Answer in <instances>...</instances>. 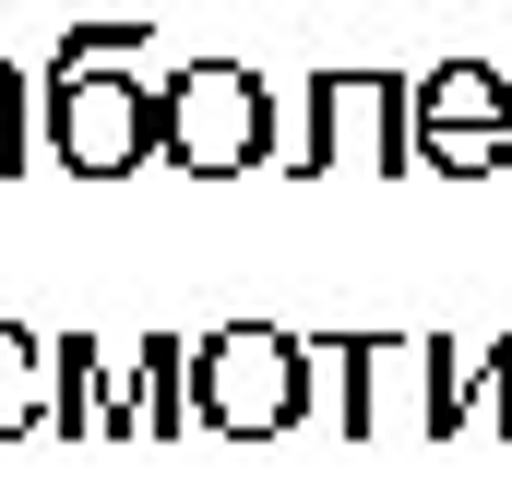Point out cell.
I'll return each mask as SVG.
<instances>
[{
  "mask_svg": "<svg viewBox=\"0 0 512 488\" xmlns=\"http://www.w3.org/2000/svg\"><path fill=\"white\" fill-rule=\"evenodd\" d=\"M310 381H322V346L310 334H274V322H227L191 346V417L215 441H286L310 417Z\"/></svg>",
  "mask_w": 512,
  "mask_h": 488,
  "instance_id": "cell-1",
  "label": "cell"
},
{
  "mask_svg": "<svg viewBox=\"0 0 512 488\" xmlns=\"http://www.w3.org/2000/svg\"><path fill=\"white\" fill-rule=\"evenodd\" d=\"M274 167H298V179H322V167H417V84L382 72V60H334V72H310V96H298V120H286V155Z\"/></svg>",
  "mask_w": 512,
  "mask_h": 488,
  "instance_id": "cell-2",
  "label": "cell"
},
{
  "mask_svg": "<svg viewBox=\"0 0 512 488\" xmlns=\"http://www.w3.org/2000/svg\"><path fill=\"white\" fill-rule=\"evenodd\" d=\"M36 120H48V155L72 179H131L143 155H167V84H143L120 60H60Z\"/></svg>",
  "mask_w": 512,
  "mask_h": 488,
  "instance_id": "cell-3",
  "label": "cell"
},
{
  "mask_svg": "<svg viewBox=\"0 0 512 488\" xmlns=\"http://www.w3.org/2000/svg\"><path fill=\"white\" fill-rule=\"evenodd\" d=\"M274 143H286V108H274V84H262L251 60H179L167 72V167L239 179Z\"/></svg>",
  "mask_w": 512,
  "mask_h": 488,
  "instance_id": "cell-4",
  "label": "cell"
},
{
  "mask_svg": "<svg viewBox=\"0 0 512 488\" xmlns=\"http://www.w3.org/2000/svg\"><path fill=\"white\" fill-rule=\"evenodd\" d=\"M417 167H441V179H489L512 167V84L489 60H441V72H417Z\"/></svg>",
  "mask_w": 512,
  "mask_h": 488,
  "instance_id": "cell-5",
  "label": "cell"
},
{
  "mask_svg": "<svg viewBox=\"0 0 512 488\" xmlns=\"http://www.w3.org/2000/svg\"><path fill=\"white\" fill-rule=\"evenodd\" d=\"M36 429H60V346L0 322V441H36Z\"/></svg>",
  "mask_w": 512,
  "mask_h": 488,
  "instance_id": "cell-6",
  "label": "cell"
},
{
  "mask_svg": "<svg viewBox=\"0 0 512 488\" xmlns=\"http://www.w3.org/2000/svg\"><path fill=\"white\" fill-rule=\"evenodd\" d=\"M179 417H191V346L143 334V346H131V441H167Z\"/></svg>",
  "mask_w": 512,
  "mask_h": 488,
  "instance_id": "cell-7",
  "label": "cell"
},
{
  "mask_svg": "<svg viewBox=\"0 0 512 488\" xmlns=\"http://www.w3.org/2000/svg\"><path fill=\"white\" fill-rule=\"evenodd\" d=\"M453 441H512V334H501V346H477V369H465V417H453Z\"/></svg>",
  "mask_w": 512,
  "mask_h": 488,
  "instance_id": "cell-8",
  "label": "cell"
},
{
  "mask_svg": "<svg viewBox=\"0 0 512 488\" xmlns=\"http://www.w3.org/2000/svg\"><path fill=\"white\" fill-rule=\"evenodd\" d=\"M143 48H155L143 24H72L60 36V60H143Z\"/></svg>",
  "mask_w": 512,
  "mask_h": 488,
  "instance_id": "cell-9",
  "label": "cell"
},
{
  "mask_svg": "<svg viewBox=\"0 0 512 488\" xmlns=\"http://www.w3.org/2000/svg\"><path fill=\"white\" fill-rule=\"evenodd\" d=\"M24 167V108H0V179Z\"/></svg>",
  "mask_w": 512,
  "mask_h": 488,
  "instance_id": "cell-10",
  "label": "cell"
},
{
  "mask_svg": "<svg viewBox=\"0 0 512 488\" xmlns=\"http://www.w3.org/2000/svg\"><path fill=\"white\" fill-rule=\"evenodd\" d=\"M0 108H24V72H12V60H0Z\"/></svg>",
  "mask_w": 512,
  "mask_h": 488,
  "instance_id": "cell-11",
  "label": "cell"
}]
</instances>
